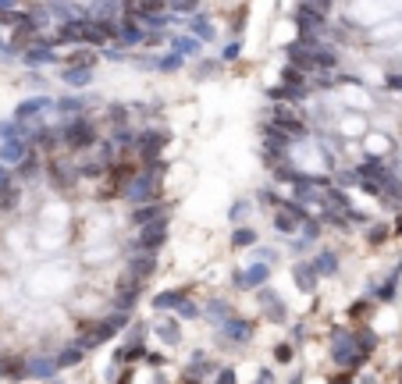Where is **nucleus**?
<instances>
[{
	"instance_id": "nucleus-1",
	"label": "nucleus",
	"mask_w": 402,
	"mask_h": 384,
	"mask_svg": "<svg viewBox=\"0 0 402 384\" xmlns=\"http://www.w3.org/2000/svg\"><path fill=\"white\" fill-rule=\"evenodd\" d=\"M160 175H164V164L160 160H150V168H143V175H136L125 189V196L132 203H150L157 199V185H160Z\"/></svg>"
},
{
	"instance_id": "nucleus-2",
	"label": "nucleus",
	"mask_w": 402,
	"mask_h": 384,
	"mask_svg": "<svg viewBox=\"0 0 402 384\" xmlns=\"http://www.w3.org/2000/svg\"><path fill=\"white\" fill-rule=\"evenodd\" d=\"M125 324H129V313H114V317H103V320H96V324H82V338H79V345H82V349L103 345L107 338L118 335V327H125Z\"/></svg>"
},
{
	"instance_id": "nucleus-3",
	"label": "nucleus",
	"mask_w": 402,
	"mask_h": 384,
	"mask_svg": "<svg viewBox=\"0 0 402 384\" xmlns=\"http://www.w3.org/2000/svg\"><path fill=\"white\" fill-rule=\"evenodd\" d=\"M331 359L338 363V366H349V370H356V366H363V352H360V345H356V335H346V331H335L331 335Z\"/></svg>"
},
{
	"instance_id": "nucleus-4",
	"label": "nucleus",
	"mask_w": 402,
	"mask_h": 384,
	"mask_svg": "<svg viewBox=\"0 0 402 384\" xmlns=\"http://www.w3.org/2000/svg\"><path fill=\"white\" fill-rule=\"evenodd\" d=\"M164 242H167V217L139 228V249L143 253H157V249H164Z\"/></svg>"
},
{
	"instance_id": "nucleus-5",
	"label": "nucleus",
	"mask_w": 402,
	"mask_h": 384,
	"mask_svg": "<svg viewBox=\"0 0 402 384\" xmlns=\"http://www.w3.org/2000/svg\"><path fill=\"white\" fill-rule=\"evenodd\" d=\"M61 139H65L72 150H86V146H93V143H96V132H93V125H89L86 118H75L72 125H65Z\"/></svg>"
},
{
	"instance_id": "nucleus-6",
	"label": "nucleus",
	"mask_w": 402,
	"mask_h": 384,
	"mask_svg": "<svg viewBox=\"0 0 402 384\" xmlns=\"http://www.w3.org/2000/svg\"><path fill=\"white\" fill-rule=\"evenodd\" d=\"M299 225H306V210H303L299 203H285V206L278 210V217H274V228L285 232V235H292Z\"/></svg>"
},
{
	"instance_id": "nucleus-7",
	"label": "nucleus",
	"mask_w": 402,
	"mask_h": 384,
	"mask_svg": "<svg viewBox=\"0 0 402 384\" xmlns=\"http://www.w3.org/2000/svg\"><path fill=\"white\" fill-rule=\"evenodd\" d=\"M296 22H299L303 39H306V43H313V36L324 29V11H320V8H313V4H303V8H299V15H296Z\"/></svg>"
},
{
	"instance_id": "nucleus-8",
	"label": "nucleus",
	"mask_w": 402,
	"mask_h": 384,
	"mask_svg": "<svg viewBox=\"0 0 402 384\" xmlns=\"http://www.w3.org/2000/svg\"><path fill=\"white\" fill-rule=\"evenodd\" d=\"M160 217H167V203H139L136 206V213H132V225H150V221H160Z\"/></svg>"
},
{
	"instance_id": "nucleus-9",
	"label": "nucleus",
	"mask_w": 402,
	"mask_h": 384,
	"mask_svg": "<svg viewBox=\"0 0 402 384\" xmlns=\"http://www.w3.org/2000/svg\"><path fill=\"white\" fill-rule=\"evenodd\" d=\"M356 178H360V182H381V185H388V182H391V171L384 168V160L374 157V160H367L363 168L356 171Z\"/></svg>"
},
{
	"instance_id": "nucleus-10",
	"label": "nucleus",
	"mask_w": 402,
	"mask_h": 384,
	"mask_svg": "<svg viewBox=\"0 0 402 384\" xmlns=\"http://www.w3.org/2000/svg\"><path fill=\"white\" fill-rule=\"evenodd\" d=\"M221 331H224V338H232V342H249L253 324H249V320H239V317H228V320L221 324Z\"/></svg>"
},
{
	"instance_id": "nucleus-11",
	"label": "nucleus",
	"mask_w": 402,
	"mask_h": 384,
	"mask_svg": "<svg viewBox=\"0 0 402 384\" xmlns=\"http://www.w3.org/2000/svg\"><path fill=\"white\" fill-rule=\"evenodd\" d=\"M267 274H271V270H267V263H257V267H249V270H239V274H235V285H239V289H260V285L267 282Z\"/></svg>"
},
{
	"instance_id": "nucleus-12",
	"label": "nucleus",
	"mask_w": 402,
	"mask_h": 384,
	"mask_svg": "<svg viewBox=\"0 0 402 384\" xmlns=\"http://www.w3.org/2000/svg\"><path fill=\"white\" fill-rule=\"evenodd\" d=\"M57 356L50 359V356H36V359H29V377H36V380H50V377H57Z\"/></svg>"
},
{
	"instance_id": "nucleus-13",
	"label": "nucleus",
	"mask_w": 402,
	"mask_h": 384,
	"mask_svg": "<svg viewBox=\"0 0 402 384\" xmlns=\"http://www.w3.org/2000/svg\"><path fill=\"white\" fill-rule=\"evenodd\" d=\"M164 146H167V135H164V132H146V135L139 139V153H143V160H157Z\"/></svg>"
},
{
	"instance_id": "nucleus-14",
	"label": "nucleus",
	"mask_w": 402,
	"mask_h": 384,
	"mask_svg": "<svg viewBox=\"0 0 402 384\" xmlns=\"http://www.w3.org/2000/svg\"><path fill=\"white\" fill-rule=\"evenodd\" d=\"M25 150H29V139H18V135H8V143L0 146V160L4 164H18L22 157H25Z\"/></svg>"
},
{
	"instance_id": "nucleus-15",
	"label": "nucleus",
	"mask_w": 402,
	"mask_h": 384,
	"mask_svg": "<svg viewBox=\"0 0 402 384\" xmlns=\"http://www.w3.org/2000/svg\"><path fill=\"white\" fill-rule=\"evenodd\" d=\"M317 58H320V50H313V46H303V43L289 46V61H292V65H299V68H313V65H317Z\"/></svg>"
},
{
	"instance_id": "nucleus-16",
	"label": "nucleus",
	"mask_w": 402,
	"mask_h": 384,
	"mask_svg": "<svg viewBox=\"0 0 402 384\" xmlns=\"http://www.w3.org/2000/svg\"><path fill=\"white\" fill-rule=\"evenodd\" d=\"M43 107H50V100L46 96H36V100H25L22 107H18V111H15V121L18 125H25V121H32L39 111H43Z\"/></svg>"
},
{
	"instance_id": "nucleus-17",
	"label": "nucleus",
	"mask_w": 402,
	"mask_h": 384,
	"mask_svg": "<svg viewBox=\"0 0 402 384\" xmlns=\"http://www.w3.org/2000/svg\"><path fill=\"white\" fill-rule=\"evenodd\" d=\"M292 274H296V285H299L303 292H313V285H317V278H320L313 263H296Z\"/></svg>"
},
{
	"instance_id": "nucleus-18",
	"label": "nucleus",
	"mask_w": 402,
	"mask_h": 384,
	"mask_svg": "<svg viewBox=\"0 0 402 384\" xmlns=\"http://www.w3.org/2000/svg\"><path fill=\"white\" fill-rule=\"evenodd\" d=\"M132 178H136V168H132V164H114V168H110V182H114V189H107L103 199H110L114 192H118V182H132Z\"/></svg>"
},
{
	"instance_id": "nucleus-19",
	"label": "nucleus",
	"mask_w": 402,
	"mask_h": 384,
	"mask_svg": "<svg viewBox=\"0 0 402 384\" xmlns=\"http://www.w3.org/2000/svg\"><path fill=\"white\" fill-rule=\"evenodd\" d=\"M0 377L22 380V377H29V363H22V359H4V356H0Z\"/></svg>"
},
{
	"instance_id": "nucleus-20",
	"label": "nucleus",
	"mask_w": 402,
	"mask_h": 384,
	"mask_svg": "<svg viewBox=\"0 0 402 384\" xmlns=\"http://www.w3.org/2000/svg\"><path fill=\"white\" fill-rule=\"evenodd\" d=\"M182 303H186V292H182V289H175V292H160V296L153 299V310H167V306H171V310H179Z\"/></svg>"
},
{
	"instance_id": "nucleus-21",
	"label": "nucleus",
	"mask_w": 402,
	"mask_h": 384,
	"mask_svg": "<svg viewBox=\"0 0 402 384\" xmlns=\"http://www.w3.org/2000/svg\"><path fill=\"white\" fill-rule=\"evenodd\" d=\"M57 61V53H50L46 46H32L25 50V65H53Z\"/></svg>"
},
{
	"instance_id": "nucleus-22",
	"label": "nucleus",
	"mask_w": 402,
	"mask_h": 384,
	"mask_svg": "<svg viewBox=\"0 0 402 384\" xmlns=\"http://www.w3.org/2000/svg\"><path fill=\"white\" fill-rule=\"evenodd\" d=\"M136 8H139V15H143V22H146V18H164V8H167V4H164V0H139Z\"/></svg>"
},
{
	"instance_id": "nucleus-23",
	"label": "nucleus",
	"mask_w": 402,
	"mask_h": 384,
	"mask_svg": "<svg viewBox=\"0 0 402 384\" xmlns=\"http://www.w3.org/2000/svg\"><path fill=\"white\" fill-rule=\"evenodd\" d=\"M65 168H68V164H57V160L50 164V178H53V185H61V189H68V185L75 182V175L65 171Z\"/></svg>"
},
{
	"instance_id": "nucleus-24",
	"label": "nucleus",
	"mask_w": 402,
	"mask_h": 384,
	"mask_svg": "<svg viewBox=\"0 0 402 384\" xmlns=\"http://www.w3.org/2000/svg\"><path fill=\"white\" fill-rule=\"evenodd\" d=\"M82 352H86L82 345H72V349H65V352H57V366L65 370V366H75V363H82Z\"/></svg>"
},
{
	"instance_id": "nucleus-25",
	"label": "nucleus",
	"mask_w": 402,
	"mask_h": 384,
	"mask_svg": "<svg viewBox=\"0 0 402 384\" xmlns=\"http://www.w3.org/2000/svg\"><path fill=\"white\" fill-rule=\"evenodd\" d=\"M18 203V189H15V182L8 178V182H0V206L4 210H11Z\"/></svg>"
},
{
	"instance_id": "nucleus-26",
	"label": "nucleus",
	"mask_w": 402,
	"mask_h": 384,
	"mask_svg": "<svg viewBox=\"0 0 402 384\" xmlns=\"http://www.w3.org/2000/svg\"><path fill=\"white\" fill-rule=\"evenodd\" d=\"M157 331L164 335L167 345H175V342L182 338V331H179V324H175V320H160V324H157Z\"/></svg>"
},
{
	"instance_id": "nucleus-27",
	"label": "nucleus",
	"mask_w": 402,
	"mask_h": 384,
	"mask_svg": "<svg viewBox=\"0 0 402 384\" xmlns=\"http://www.w3.org/2000/svg\"><path fill=\"white\" fill-rule=\"evenodd\" d=\"M39 175V160L29 153V157H22L18 160V178H36Z\"/></svg>"
},
{
	"instance_id": "nucleus-28",
	"label": "nucleus",
	"mask_w": 402,
	"mask_h": 384,
	"mask_svg": "<svg viewBox=\"0 0 402 384\" xmlns=\"http://www.w3.org/2000/svg\"><path fill=\"white\" fill-rule=\"evenodd\" d=\"M313 267H317V274H335V270H338V256H335V253H320V256L313 260Z\"/></svg>"
},
{
	"instance_id": "nucleus-29",
	"label": "nucleus",
	"mask_w": 402,
	"mask_h": 384,
	"mask_svg": "<svg viewBox=\"0 0 402 384\" xmlns=\"http://www.w3.org/2000/svg\"><path fill=\"white\" fill-rule=\"evenodd\" d=\"M189 29H193V36H196V39H203V43H207V39H214V29H210V22H207V18H193V25H189Z\"/></svg>"
},
{
	"instance_id": "nucleus-30",
	"label": "nucleus",
	"mask_w": 402,
	"mask_h": 384,
	"mask_svg": "<svg viewBox=\"0 0 402 384\" xmlns=\"http://www.w3.org/2000/svg\"><path fill=\"white\" fill-rule=\"evenodd\" d=\"M253 242H257V232H253V228H235V235H232V246L246 249V246H253Z\"/></svg>"
},
{
	"instance_id": "nucleus-31",
	"label": "nucleus",
	"mask_w": 402,
	"mask_h": 384,
	"mask_svg": "<svg viewBox=\"0 0 402 384\" xmlns=\"http://www.w3.org/2000/svg\"><path fill=\"white\" fill-rule=\"evenodd\" d=\"M356 345H360L363 356H370V352L377 349V335H374V331H360V335H356Z\"/></svg>"
},
{
	"instance_id": "nucleus-32",
	"label": "nucleus",
	"mask_w": 402,
	"mask_h": 384,
	"mask_svg": "<svg viewBox=\"0 0 402 384\" xmlns=\"http://www.w3.org/2000/svg\"><path fill=\"white\" fill-rule=\"evenodd\" d=\"M207 317H210V320H217V324H224V320L232 317V313H228V306H224L221 299H214V303L207 306Z\"/></svg>"
},
{
	"instance_id": "nucleus-33",
	"label": "nucleus",
	"mask_w": 402,
	"mask_h": 384,
	"mask_svg": "<svg viewBox=\"0 0 402 384\" xmlns=\"http://www.w3.org/2000/svg\"><path fill=\"white\" fill-rule=\"evenodd\" d=\"M122 39H125V43H143L146 36H143V29H136V22H125V29H122Z\"/></svg>"
},
{
	"instance_id": "nucleus-34",
	"label": "nucleus",
	"mask_w": 402,
	"mask_h": 384,
	"mask_svg": "<svg viewBox=\"0 0 402 384\" xmlns=\"http://www.w3.org/2000/svg\"><path fill=\"white\" fill-rule=\"evenodd\" d=\"M132 270H136V274H150V270H153V253H146V260L139 256V260L132 263Z\"/></svg>"
},
{
	"instance_id": "nucleus-35",
	"label": "nucleus",
	"mask_w": 402,
	"mask_h": 384,
	"mask_svg": "<svg viewBox=\"0 0 402 384\" xmlns=\"http://www.w3.org/2000/svg\"><path fill=\"white\" fill-rule=\"evenodd\" d=\"M274 359H278V363H289V359H292V345H285V342L274 345Z\"/></svg>"
},
{
	"instance_id": "nucleus-36",
	"label": "nucleus",
	"mask_w": 402,
	"mask_h": 384,
	"mask_svg": "<svg viewBox=\"0 0 402 384\" xmlns=\"http://www.w3.org/2000/svg\"><path fill=\"white\" fill-rule=\"evenodd\" d=\"M200 43H203V39H196V36H193V39H179V43H175V50H179V53H189V50H196Z\"/></svg>"
},
{
	"instance_id": "nucleus-37",
	"label": "nucleus",
	"mask_w": 402,
	"mask_h": 384,
	"mask_svg": "<svg viewBox=\"0 0 402 384\" xmlns=\"http://www.w3.org/2000/svg\"><path fill=\"white\" fill-rule=\"evenodd\" d=\"M179 313H182V317H189V320H193V317H200V306H196V303H189V299H186V303H182V306H179Z\"/></svg>"
},
{
	"instance_id": "nucleus-38",
	"label": "nucleus",
	"mask_w": 402,
	"mask_h": 384,
	"mask_svg": "<svg viewBox=\"0 0 402 384\" xmlns=\"http://www.w3.org/2000/svg\"><path fill=\"white\" fill-rule=\"evenodd\" d=\"M179 65H182V58H164V61H160V68H164V72H175Z\"/></svg>"
},
{
	"instance_id": "nucleus-39",
	"label": "nucleus",
	"mask_w": 402,
	"mask_h": 384,
	"mask_svg": "<svg viewBox=\"0 0 402 384\" xmlns=\"http://www.w3.org/2000/svg\"><path fill=\"white\" fill-rule=\"evenodd\" d=\"M320 235V225L317 221H310V217H306V239H317Z\"/></svg>"
},
{
	"instance_id": "nucleus-40",
	"label": "nucleus",
	"mask_w": 402,
	"mask_h": 384,
	"mask_svg": "<svg viewBox=\"0 0 402 384\" xmlns=\"http://www.w3.org/2000/svg\"><path fill=\"white\" fill-rule=\"evenodd\" d=\"M61 107H65V111H68V114H75V111H79V107H82V103H79V100H61Z\"/></svg>"
},
{
	"instance_id": "nucleus-41",
	"label": "nucleus",
	"mask_w": 402,
	"mask_h": 384,
	"mask_svg": "<svg viewBox=\"0 0 402 384\" xmlns=\"http://www.w3.org/2000/svg\"><path fill=\"white\" fill-rule=\"evenodd\" d=\"M224 58H228V61H235V58H239V43L228 46V50H224Z\"/></svg>"
},
{
	"instance_id": "nucleus-42",
	"label": "nucleus",
	"mask_w": 402,
	"mask_h": 384,
	"mask_svg": "<svg viewBox=\"0 0 402 384\" xmlns=\"http://www.w3.org/2000/svg\"><path fill=\"white\" fill-rule=\"evenodd\" d=\"M217 380H228V384H232V380H235V370H221Z\"/></svg>"
},
{
	"instance_id": "nucleus-43",
	"label": "nucleus",
	"mask_w": 402,
	"mask_h": 384,
	"mask_svg": "<svg viewBox=\"0 0 402 384\" xmlns=\"http://www.w3.org/2000/svg\"><path fill=\"white\" fill-rule=\"evenodd\" d=\"M384 235H388V232H384V228H374V232H370V242H381V239H384Z\"/></svg>"
},
{
	"instance_id": "nucleus-44",
	"label": "nucleus",
	"mask_w": 402,
	"mask_h": 384,
	"mask_svg": "<svg viewBox=\"0 0 402 384\" xmlns=\"http://www.w3.org/2000/svg\"><path fill=\"white\" fill-rule=\"evenodd\" d=\"M349 313H353V317H363V313H367V303H356V306H353Z\"/></svg>"
},
{
	"instance_id": "nucleus-45",
	"label": "nucleus",
	"mask_w": 402,
	"mask_h": 384,
	"mask_svg": "<svg viewBox=\"0 0 402 384\" xmlns=\"http://www.w3.org/2000/svg\"><path fill=\"white\" fill-rule=\"evenodd\" d=\"M388 89H402V75H391L388 79Z\"/></svg>"
},
{
	"instance_id": "nucleus-46",
	"label": "nucleus",
	"mask_w": 402,
	"mask_h": 384,
	"mask_svg": "<svg viewBox=\"0 0 402 384\" xmlns=\"http://www.w3.org/2000/svg\"><path fill=\"white\" fill-rule=\"evenodd\" d=\"M179 8H182V11H193V8H196V0H179Z\"/></svg>"
},
{
	"instance_id": "nucleus-47",
	"label": "nucleus",
	"mask_w": 402,
	"mask_h": 384,
	"mask_svg": "<svg viewBox=\"0 0 402 384\" xmlns=\"http://www.w3.org/2000/svg\"><path fill=\"white\" fill-rule=\"evenodd\" d=\"M8 8H15V0H0V11H8Z\"/></svg>"
},
{
	"instance_id": "nucleus-48",
	"label": "nucleus",
	"mask_w": 402,
	"mask_h": 384,
	"mask_svg": "<svg viewBox=\"0 0 402 384\" xmlns=\"http://www.w3.org/2000/svg\"><path fill=\"white\" fill-rule=\"evenodd\" d=\"M395 232H398V235H402V217H398V221H395Z\"/></svg>"
}]
</instances>
